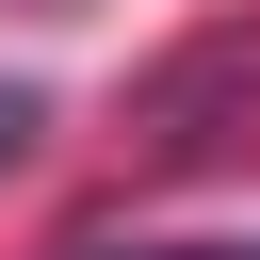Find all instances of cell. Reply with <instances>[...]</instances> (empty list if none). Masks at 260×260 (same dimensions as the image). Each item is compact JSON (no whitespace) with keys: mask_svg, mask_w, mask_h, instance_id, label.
Segmentation results:
<instances>
[{"mask_svg":"<svg viewBox=\"0 0 260 260\" xmlns=\"http://www.w3.org/2000/svg\"><path fill=\"white\" fill-rule=\"evenodd\" d=\"M32 130H49V98H32V81H0V179L32 162Z\"/></svg>","mask_w":260,"mask_h":260,"instance_id":"cell-3","label":"cell"},{"mask_svg":"<svg viewBox=\"0 0 260 260\" xmlns=\"http://www.w3.org/2000/svg\"><path fill=\"white\" fill-rule=\"evenodd\" d=\"M49 16H65V0H49Z\"/></svg>","mask_w":260,"mask_h":260,"instance_id":"cell-4","label":"cell"},{"mask_svg":"<svg viewBox=\"0 0 260 260\" xmlns=\"http://www.w3.org/2000/svg\"><path fill=\"white\" fill-rule=\"evenodd\" d=\"M49 260H260V228H211V244H98V228H81V244H49Z\"/></svg>","mask_w":260,"mask_h":260,"instance_id":"cell-2","label":"cell"},{"mask_svg":"<svg viewBox=\"0 0 260 260\" xmlns=\"http://www.w3.org/2000/svg\"><path fill=\"white\" fill-rule=\"evenodd\" d=\"M228 130H260V16H228V32H179V49L130 81V179H162V162H211Z\"/></svg>","mask_w":260,"mask_h":260,"instance_id":"cell-1","label":"cell"}]
</instances>
